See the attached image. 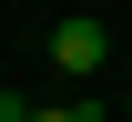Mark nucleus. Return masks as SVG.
I'll list each match as a JSON object with an SVG mask.
<instances>
[{
	"label": "nucleus",
	"instance_id": "nucleus-1",
	"mask_svg": "<svg viewBox=\"0 0 132 122\" xmlns=\"http://www.w3.org/2000/svg\"><path fill=\"white\" fill-rule=\"evenodd\" d=\"M102 61H112V31H102L92 10H71L61 31H51V71H71V82H92Z\"/></svg>",
	"mask_w": 132,
	"mask_h": 122
}]
</instances>
